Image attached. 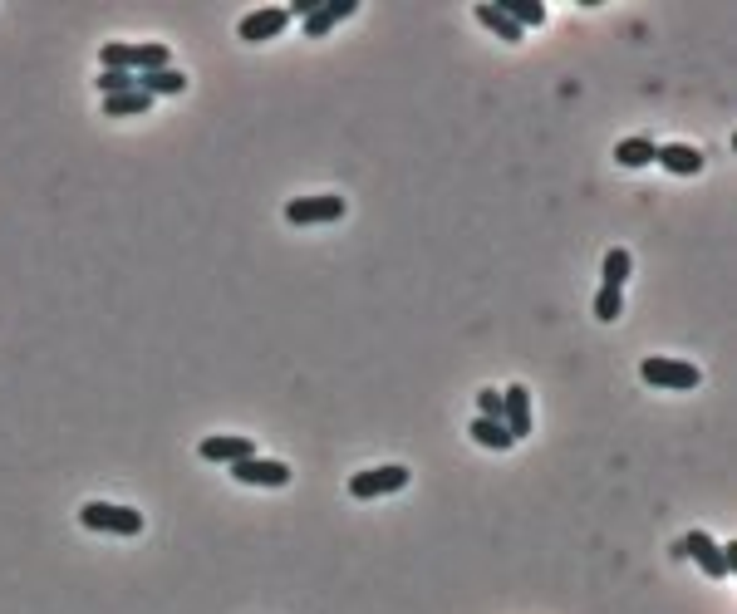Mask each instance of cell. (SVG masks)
I'll list each match as a JSON object with an SVG mask.
<instances>
[{
  "label": "cell",
  "instance_id": "1",
  "mask_svg": "<svg viewBox=\"0 0 737 614\" xmlns=\"http://www.w3.org/2000/svg\"><path fill=\"white\" fill-rule=\"evenodd\" d=\"M639 379L649 389H669V393H688L703 384V369L698 364H683V359H669V354H649L639 364Z\"/></svg>",
  "mask_w": 737,
  "mask_h": 614
},
{
  "label": "cell",
  "instance_id": "2",
  "mask_svg": "<svg viewBox=\"0 0 737 614\" xmlns=\"http://www.w3.org/2000/svg\"><path fill=\"white\" fill-rule=\"evenodd\" d=\"M408 467L403 462H389V467H369V472H354L349 477V497L354 502H374V497H394V492H403L408 487Z\"/></svg>",
  "mask_w": 737,
  "mask_h": 614
},
{
  "label": "cell",
  "instance_id": "3",
  "mask_svg": "<svg viewBox=\"0 0 737 614\" xmlns=\"http://www.w3.org/2000/svg\"><path fill=\"white\" fill-rule=\"evenodd\" d=\"M79 521H84L89 531H109V536H138V531H143V511L114 506V502H89L79 511Z\"/></svg>",
  "mask_w": 737,
  "mask_h": 614
},
{
  "label": "cell",
  "instance_id": "4",
  "mask_svg": "<svg viewBox=\"0 0 737 614\" xmlns=\"http://www.w3.org/2000/svg\"><path fill=\"white\" fill-rule=\"evenodd\" d=\"M344 212H349V202L335 197V192H325V197H290L285 202V222L290 226H325V222H340Z\"/></svg>",
  "mask_w": 737,
  "mask_h": 614
},
{
  "label": "cell",
  "instance_id": "5",
  "mask_svg": "<svg viewBox=\"0 0 737 614\" xmlns=\"http://www.w3.org/2000/svg\"><path fill=\"white\" fill-rule=\"evenodd\" d=\"M231 477L241 487H290V467L276 462V457H246V462H231Z\"/></svg>",
  "mask_w": 737,
  "mask_h": 614
},
{
  "label": "cell",
  "instance_id": "6",
  "mask_svg": "<svg viewBox=\"0 0 737 614\" xmlns=\"http://www.w3.org/2000/svg\"><path fill=\"white\" fill-rule=\"evenodd\" d=\"M674 551H679V556H693L698 565H703V575H713V580H728V575H733V570H728V556H723V546H718L708 531H688Z\"/></svg>",
  "mask_w": 737,
  "mask_h": 614
},
{
  "label": "cell",
  "instance_id": "7",
  "mask_svg": "<svg viewBox=\"0 0 737 614\" xmlns=\"http://www.w3.org/2000/svg\"><path fill=\"white\" fill-rule=\"evenodd\" d=\"M285 25H290L285 5H261V10H246V15H241L236 35H241L246 45H261V40H276V35H285Z\"/></svg>",
  "mask_w": 737,
  "mask_h": 614
},
{
  "label": "cell",
  "instance_id": "8",
  "mask_svg": "<svg viewBox=\"0 0 737 614\" xmlns=\"http://www.w3.org/2000/svg\"><path fill=\"white\" fill-rule=\"evenodd\" d=\"M354 10H359V0H320V5L300 20V30H305L310 40H325V35H330L340 20H349Z\"/></svg>",
  "mask_w": 737,
  "mask_h": 614
},
{
  "label": "cell",
  "instance_id": "9",
  "mask_svg": "<svg viewBox=\"0 0 737 614\" xmlns=\"http://www.w3.org/2000/svg\"><path fill=\"white\" fill-rule=\"evenodd\" d=\"M502 423H507V433L516 438V443L531 433V393H526V384L502 389Z\"/></svg>",
  "mask_w": 737,
  "mask_h": 614
},
{
  "label": "cell",
  "instance_id": "10",
  "mask_svg": "<svg viewBox=\"0 0 737 614\" xmlns=\"http://www.w3.org/2000/svg\"><path fill=\"white\" fill-rule=\"evenodd\" d=\"M654 163L664 172H674V177H698L703 172V153L693 143H659L654 148Z\"/></svg>",
  "mask_w": 737,
  "mask_h": 614
},
{
  "label": "cell",
  "instance_id": "11",
  "mask_svg": "<svg viewBox=\"0 0 737 614\" xmlns=\"http://www.w3.org/2000/svg\"><path fill=\"white\" fill-rule=\"evenodd\" d=\"M197 452L207 457V462H246V457H256V443L251 438H231V433H212V438H202Z\"/></svg>",
  "mask_w": 737,
  "mask_h": 614
},
{
  "label": "cell",
  "instance_id": "12",
  "mask_svg": "<svg viewBox=\"0 0 737 614\" xmlns=\"http://www.w3.org/2000/svg\"><path fill=\"white\" fill-rule=\"evenodd\" d=\"M472 15H477V25H487V30H492L497 40H507V45H521V40H526V30L511 20L497 0H477V10H472Z\"/></svg>",
  "mask_w": 737,
  "mask_h": 614
},
{
  "label": "cell",
  "instance_id": "13",
  "mask_svg": "<svg viewBox=\"0 0 737 614\" xmlns=\"http://www.w3.org/2000/svg\"><path fill=\"white\" fill-rule=\"evenodd\" d=\"M467 433H472V443L492 447V452H507V447H516V438L507 433V423H502V418H472V423H467Z\"/></svg>",
  "mask_w": 737,
  "mask_h": 614
},
{
  "label": "cell",
  "instance_id": "14",
  "mask_svg": "<svg viewBox=\"0 0 737 614\" xmlns=\"http://www.w3.org/2000/svg\"><path fill=\"white\" fill-rule=\"evenodd\" d=\"M138 89L148 94V99H158V94H182L187 89V74L182 69H148V74H138Z\"/></svg>",
  "mask_w": 737,
  "mask_h": 614
},
{
  "label": "cell",
  "instance_id": "15",
  "mask_svg": "<svg viewBox=\"0 0 737 614\" xmlns=\"http://www.w3.org/2000/svg\"><path fill=\"white\" fill-rule=\"evenodd\" d=\"M654 148H659V143H654V138H639V133H634V138H620V143H615V163H620V168H649V163H654Z\"/></svg>",
  "mask_w": 737,
  "mask_h": 614
},
{
  "label": "cell",
  "instance_id": "16",
  "mask_svg": "<svg viewBox=\"0 0 737 614\" xmlns=\"http://www.w3.org/2000/svg\"><path fill=\"white\" fill-rule=\"evenodd\" d=\"M497 5L507 10L521 30H531V25H546V5H541V0H497Z\"/></svg>",
  "mask_w": 737,
  "mask_h": 614
},
{
  "label": "cell",
  "instance_id": "17",
  "mask_svg": "<svg viewBox=\"0 0 737 614\" xmlns=\"http://www.w3.org/2000/svg\"><path fill=\"white\" fill-rule=\"evenodd\" d=\"M153 109V99L143 94V89H133V94H114V99H104V113L109 118H133V113H148Z\"/></svg>",
  "mask_w": 737,
  "mask_h": 614
},
{
  "label": "cell",
  "instance_id": "18",
  "mask_svg": "<svg viewBox=\"0 0 737 614\" xmlns=\"http://www.w3.org/2000/svg\"><path fill=\"white\" fill-rule=\"evenodd\" d=\"M620 315H624V290L600 285V290H595V320H600V325H615Z\"/></svg>",
  "mask_w": 737,
  "mask_h": 614
},
{
  "label": "cell",
  "instance_id": "19",
  "mask_svg": "<svg viewBox=\"0 0 737 614\" xmlns=\"http://www.w3.org/2000/svg\"><path fill=\"white\" fill-rule=\"evenodd\" d=\"M629 266H634V261H629V251H624V246H615V251H605V266H600V285H615V290H624V280H629Z\"/></svg>",
  "mask_w": 737,
  "mask_h": 614
},
{
  "label": "cell",
  "instance_id": "20",
  "mask_svg": "<svg viewBox=\"0 0 737 614\" xmlns=\"http://www.w3.org/2000/svg\"><path fill=\"white\" fill-rule=\"evenodd\" d=\"M94 89H99L104 99H114V94H133V89H138V74H123V69H99Z\"/></svg>",
  "mask_w": 737,
  "mask_h": 614
},
{
  "label": "cell",
  "instance_id": "21",
  "mask_svg": "<svg viewBox=\"0 0 737 614\" xmlns=\"http://www.w3.org/2000/svg\"><path fill=\"white\" fill-rule=\"evenodd\" d=\"M477 418H502V393L497 389L477 393Z\"/></svg>",
  "mask_w": 737,
  "mask_h": 614
}]
</instances>
